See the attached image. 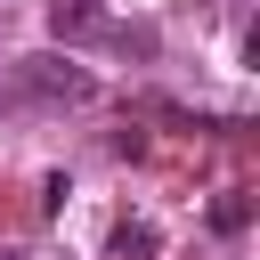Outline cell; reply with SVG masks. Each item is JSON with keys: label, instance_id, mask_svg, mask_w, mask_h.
<instances>
[{"label": "cell", "instance_id": "cell-6", "mask_svg": "<svg viewBox=\"0 0 260 260\" xmlns=\"http://www.w3.org/2000/svg\"><path fill=\"white\" fill-rule=\"evenodd\" d=\"M0 260H24V252H0Z\"/></svg>", "mask_w": 260, "mask_h": 260}, {"label": "cell", "instance_id": "cell-2", "mask_svg": "<svg viewBox=\"0 0 260 260\" xmlns=\"http://www.w3.org/2000/svg\"><path fill=\"white\" fill-rule=\"evenodd\" d=\"M49 32L57 41H98L106 32V8L98 0H49Z\"/></svg>", "mask_w": 260, "mask_h": 260}, {"label": "cell", "instance_id": "cell-1", "mask_svg": "<svg viewBox=\"0 0 260 260\" xmlns=\"http://www.w3.org/2000/svg\"><path fill=\"white\" fill-rule=\"evenodd\" d=\"M16 98H41V106H89L98 81H89V65H73V57H24Z\"/></svg>", "mask_w": 260, "mask_h": 260}, {"label": "cell", "instance_id": "cell-3", "mask_svg": "<svg viewBox=\"0 0 260 260\" xmlns=\"http://www.w3.org/2000/svg\"><path fill=\"white\" fill-rule=\"evenodd\" d=\"M154 252H162L154 219H114V260H154Z\"/></svg>", "mask_w": 260, "mask_h": 260}, {"label": "cell", "instance_id": "cell-4", "mask_svg": "<svg viewBox=\"0 0 260 260\" xmlns=\"http://www.w3.org/2000/svg\"><path fill=\"white\" fill-rule=\"evenodd\" d=\"M211 228H219V236H244V228H252V195H244V187H228V195L211 203Z\"/></svg>", "mask_w": 260, "mask_h": 260}, {"label": "cell", "instance_id": "cell-5", "mask_svg": "<svg viewBox=\"0 0 260 260\" xmlns=\"http://www.w3.org/2000/svg\"><path fill=\"white\" fill-rule=\"evenodd\" d=\"M65 195H73V187H65V171H49V179H41V211H65Z\"/></svg>", "mask_w": 260, "mask_h": 260}]
</instances>
